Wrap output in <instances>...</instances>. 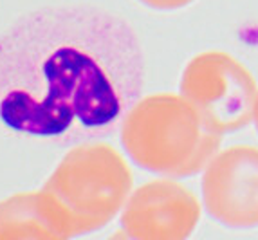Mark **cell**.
<instances>
[{
  "label": "cell",
  "instance_id": "6da1fadb",
  "mask_svg": "<svg viewBox=\"0 0 258 240\" xmlns=\"http://www.w3.org/2000/svg\"><path fill=\"white\" fill-rule=\"evenodd\" d=\"M143 85L138 34L107 9L42 8L0 36V123L11 132L61 145L107 137Z\"/></svg>",
  "mask_w": 258,
  "mask_h": 240
},
{
  "label": "cell",
  "instance_id": "7a4b0ae2",
  "mask_svg": "<svg viewBox=\"0 0 258 240\" xmlns=\"http://www.w3.org/2000/svg\"><path fill=\"white\" fill-rule=\"evenodd\" d=\"M123 150L136 166L166 177H191L220 152V137L203 127L189 103L175 94L143 96L119 127Z\"/></svg>",
  "mask_w": 258,
  "mask_h": 240
},
{
  "label": "cell",
  "instance_id": "3957f363",
  "mask_svg": "<svg viewBox=\"0 0 258 240\" xmlns=\"http://www.w3.org/2000/svg\"><path fill=\"white\" fill-rule=\"evenodd\" d=\"M134 177L119 152L103 143L73 146L40 193L69 238L105 227L134 192Z\"/></svg>",
  "mask_w": 258,
  "mask_h": 240
},
{
  "label": "cell",
  "instance_id": "277c9868",
  "mask_svg": "<svg viewBox=\"0 0 258 240\" xmlns=\"http://www.w3.org/2000/svg\"><path fill=\"white\" fill-rule=\"evenodd\" d=\"M256 83L249 71L228 52L208 51L186 64L179 96L197 112L210 134L222 137L253 121Z\"/></svg>",
  "mask_w": 258,
  "mask_h": 240
},
{
  "label": "cell",
  "instance_id": "5b68a950",
  "mask_svg": "<svg viewBox=\"0 0 258 240\" xmlns=\"http://www.w3.org/2000/svg\"><path fill=\"white\" fill-rule=\"evenodd\" d=\"M203 204L222 226H258V148L231 146L213 157L203 171Z\"/></svg>",
  "mask_w": 258,
  "mask_h": 240
},
{
  "label": "cell",
  "instance_id": "8992f818",
  "mask_svg": "<svg viewBox=\"0 0 258 240\" xmlns=\"http://www.w3.org/2000/svg\"><path fill=\"white\" fill-rule=\"evenodd\" d=\"M201 219L194 193L172 179L145 183L121 210V229L132 240H188Z\"/></svg>",
  "mask_w": 258,
  "mask_h": 240
},
{
  "label": "cell",
  "instance_id": "52a82bcc",
  "mask_svg": "<svg viewBox=\"0 0 258 240\" xmlns=\"http://www.w3.org/2000/svg\"><path fill=\"white\" fill-rule=\"evenodd\" d=\"M0 240H71L38 192L0 201Z\"/></svg>",
  "mask_w": 258,
  "mask_h": 240
},
{
  "label": "cell",
  "instance_id": "ba28073f",
  "mask_svg": "<svg viewBox=\"0 0 258 240\" xmlns=\"http://www.w3.org/2000/svg\"><path fill=\"white\" fill-rule=\"evenodd\" d=\"M139 2L155 11H175V9L186 8L195 0H139Z\"/></svg>",
  "mask_w": 258,
  "mask_h": 240
},
{
  "label": "cell",
  "instance_id": "9c48e42d",
  "mask_svg": "<svg viewBox=\"0 0 258 240\" xmlns=\"http://www.w3.org/2000/svg\"><path fill=\"white\" fill-rule=\"evenodd\" d=\"M107 240H132L130 238L128 235H126L125 231H123V229H119V231H116V233H112L110 236H108Z\"/></svg>",
  "mask_w": 258,
  "mask_h": 240
},
{
  "label": "cell",
  "instance_id": "30bf717a",
  "mask_svg": "<svg viewBox=\"0 0 258 240\" xmlns=\"http://www.w3.org/2000/svg\"><path fill=\"white\" fill-rule=\"evenodd\" d=\"M253 123L256 127V132H258V94H256V101H254V110H253Z\"/></svg>",
  "mask_w": 258,
  "mask_h": 240
}]
</instances>
